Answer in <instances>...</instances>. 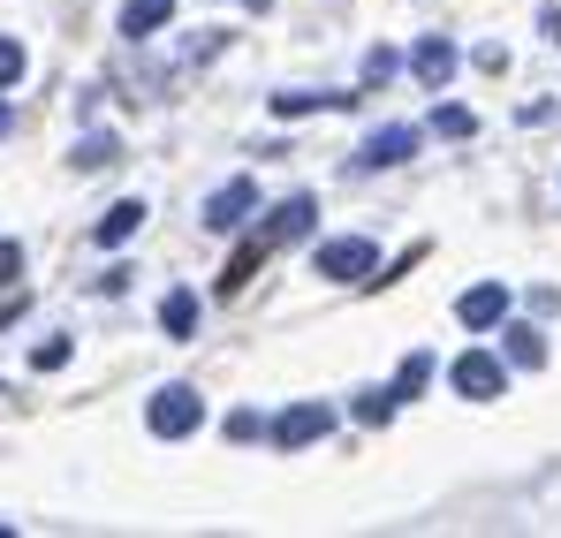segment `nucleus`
<instances>
[{
	"label": "nucleus",
	"mask_w": 561,
	"mask_h": 538,
	"mask_svg": "<svg viewBox=\"0 0 561 538\" xmlns=\"http://www.w3.org/2000/svg\"><path fill=\"white\" fill-rule=\"evenodd\" d=\"M456 61H463V54H456V38H448V31H425V38L410 46V69H417V84H425V91H448V84H456Z\"/></svg>",
	"instance_id": "5"
},
{
	"label": "nucleus",
	"mask_w": 561,
	"mask_h": 538,
	"mask_svg": "<svg viewBox=\"0 0 561 538\" xmlns=\"http://www.w3.org/2000/svg\"><path fill=\"white\" fill-rule=\"evenodd\" d=\"M23 304H31V296H23V281H0V327H8V319H23Z\"/></svg>",
	"instance_id": "21"
},
{
	"label": "nucleus",
	"mask_w": 561,
	"mask_h": 538,
	"mask_svg": "<svg viewBox=\"0 0 561 538\" xmlns=\"http://www.w3.org/2000/svg\"><path fill=\"white\" fill-rule=\"evenodd\" d=\"M410 152H417V129H410V122H394V129H373V137H365L357 168H365V175H373V168H402Z\"/></svg>",
	"instance_id": "8"
},
{
	"label": "nucleus",
	"mask_w": 561,
	"mask_h": 538,
	"mask_svg": "<svg viewBox=\"0 0 561 538\" xmlns=\"http://www.w3.org/2000/svg\"><path fill=\"white\" fill-rule=\"evenodd\" d=\"M394 417V387H373V394H357V425H387Z\"/></svg>",
	"instance_id": "17"
},
{
	"label": "nucleus",
	"mask_w": 561,
	"mask_h": 538,
	"mask_svg": "<svg viewBox=\"0 0 561 538\" xmlns=\"http://www.w3.org/2000/svg\"><path fill=\"white\" fill-rule=\"evenodd\" d=\"M456 319H463V327H478V334H485V327H501V319H508V288H501V281L463 288V296H456Z\"/></svg>",
	"instance_id": "9"
},
{
	"label": "nucleus",
	"mask_w": 561,
	"mask_h": 538,
	"mask_svg": "<svg viewBox=\"0 0 561 538\" xmlns=\"http://www.w3.org/2000/svg\"><path fill=\"white\" fill-rule=\"evenodd\" d=\"M69 160H77V175H92V168H114V160H122V145H114L106 129H92V137H84V145L69 152Z\"/></svg>",
	"instance_id": "14"
},
{
	"label": "nucleus",
	"mask_w": 561,
	"mask_h": 538,
	"mask_svg": "<svg viewBox=\"0 0 561 538\" xmlns=\"http://www.w3.org/2000/svg\"><path fill=\"white\" fill-rule=\"evenodd\" d=\"M15 273H23V251H15V243H0V281H15Z\"/></svg>",
	"instance_id": "24"
},
{
	"label": "nucleus",
	"mask_w": 561,
	"mask_h": 538,
	"mask_svg": "<svg viewBox=\"0 0 561 538\" xmlns=\"http://www.w3.org/2000/svg\"><path fill=\"white\" fill-rule=\"evenodd\" d=\"M137 228H145V197H122V205H114V213L99 220V243H106V251H122V243H129Z\"/></svg>",
	"instance_id": "10"
},
{
	"label": "nucleus",
	"mask_w": 561,
	"mask_h": 538,
	"mask_svg": "<svg viewBox=\"0 0 561 538\" xmlns=\"http://www.w3.org/2000/svg\"><path fill=\"white\" fill-rule=\"evenodd\" d=\"M31 364H38V371H61V364H69V342H61V334H54V342H38Z\"/></svg>",
	"instance_id": "20"
},
{
	"label": "nucleus",
	"mask_w": 561,
	"mask_h": 538,
	"mask_svg": "<svg viewBox=\"0 0 561 538\" xmlns=\"http://www.w3.org/2000/svg\"><path fill=\"white\" fill-rule=\"evenodd\" d=\"M448 379H456V394H463V402H493V394L508 387V364L493 357V350H463Z\"/></svg>",
	"instance_id": "4"
},
{
	"label": "nucleus",
	"mask_w": 561,
	"mask_h": 538,
	"mask_svg": "<svg viewBox=\"0 0 561 538\" xmlns=\"http://www.w3.org/2000/svg\"><path fill=\"white\" fill-rule=\"evenodd\" d=\"M387 77H394V46H373L365 54V84H387Z\"/></svg>",
	"instance_id": "19"
},
{
	"label": "nucleus",
	"mask_w": 561,
	"mask_h": 538,
	"mask_svg": "<svg viewBox=\"0 0 561 538\" xmlns=\"http://www.w3.org/2000/svg\"><path fill=\"white\" fill-rule=\"evenodd\" d=\"M145 425L160 433V440H183L205 425V402H197V387H160L152 394V410H145Z\"/></svg>",
	"instance_id": "2"
},
{
	"label": "nucleus",
	"mask_w": 561,
	"mask_h": 538,
	"mask_svg": "<svg viewBox=\"0 0 561 538\" xmlns=\"http://www.w3.org/2000/svg\"><path fill=\"white\" fill-rule=\"evenodd\" d=\"M357 91H274V114H319V106H350Z\"/></svg>",
	"instance_id": "13"
},
{
	"label": "nucleus",
	"mask_w": 561,
	"mask_h": 538,
	"mask_svg": "<svg viewBox=\"0 0 561 538\" xmlns=\"http://www.w3.org/2000/svg\"><path fill=\"white\" fill-rule=\"evenodd\" d=\"M0 137H8V99H0Z\"/></svg>",
	"instance_id": "26"
},
{
	"label": "nucleus",
	"mask_w": 561,
	"mask_h": 538,
	"mask_svg": "<svg viewBox=\"0 0 561 538\" xmlns=\"http://www.w3.org/2000/svg\"><path fill=\"white\" fill-rule=\"evenodd\" d=\"M251 205H259V182H251V175L220 182V190L205 197V228H220V236H228V228H243V220H251Z\"/></svg>",
	"instance_id": "7"
},
{
	"label": "nucleus",
	"mask_w": 561,
	"mask_h": 538,
	"mask_svg": "<svg viewBox=\"0 0 561 538\" xmlns=\"http://www.w3.org/2000/svg\"><path fill=\"white\" fill-rule=\"evenodd\" d=\"M433 129H440V137H470L478 114H470V106H433Z\"/></svg>",
	"instance_id": "18"
},
{
	"label": "nucleus",
	"mask_w": 561,
	"mask_h": 538,
	"mask_svg": "<svg viewBox=\"0 0 561 538\" xmlns=\"http://www.w3.org/2000/svg\"><path fill=\"white\" fill-rule=\"evenodd\" d=\"M539 31H547V38L561 46V8H547V15H539Z\"/></svg>",
	"instance_id": "25"
},
{
	"label": "nucleus",
	"mask_w": 561,
	"mask_h": 538,
	"mask_svg": "<svg viewBox=\"0 0 561 538\" xmlns=\"http://www.w3.org/2000/svg\"><path fill=\"white\" fill-rule=\"evenodd\" d=\"M266 433H274V448H311V440L334 433V410H327V402H296V410H280Z\"/></svg>",
	"instance_id": "6"
},
{
	"label": "nucleus",
	"mask_w": 561,
	"mask_h": 538,
	"mask_svg": "<svg viewBox=\"0 0 561 538\" xmlns=\"http://www.w3.org/2000/svg\"><path fill=\"white\" fill-rule=\"evenodd\" d=\"M168 15H175V0H122V31L129 38H152Z\"/></svg>",
	"instance_id": "11"
},
{
	"label": "nucleus",
	"mask_w": 561,
	"mask_h": 538,
	"mask_svg": "<svg viewBox=\"0 0 561 538\" xmlns=\"http://www.w3.org/2000/svg\"><path fill=\"white\" fill-rule=\"evenodd\" d=\"M379 251L365 243V236H334V243H319V259H311V273H327V281H373Z\"/></svg>",
	"instance_id": "3"
},
{
	"label": "nucleus",
	"mask_w": 561,
	"mask_h": 538,
	"mask_svg": "<svg viewBox=\"0 0 561 538\" xmlns=\"http://www.w3.org/2000/svg\"><path fill=\"white\" fill-rule=\"evenodd\" d=\"M425 379H433V357H425V350H410V357H402V371H394V402H402V394H417Z\"/></svg>",
	"instance_id": "15"
},
{
	"label": "nucleus",
	"mask_w": 561,
	"mask_h": 538,
	"mask_svg": "<svg viewBox=\"0 0 561 538\" xmlns=\"http://www.w3.org/2000/svg\"><path fill=\"white\" fill-rule=\"evenodd\" d=\"M508 364H547V342H539V327H508Z\"/></svg>",
	"instance_id": "16"
},
{
	"label": "nucleus",
	"mask_w": 561,
	"mask_h": 538,
	"mask_svg": "<svg viewBox=\"0 0 561 538\" xmlns=\"http://www.w3.org/2000/svg\"><path fill=\"white\" fill-rule=\"evenodd\" d=\"M259 433H266L259 410H236V417H228V440H259Z\"/></svg>",
	"instance_id": "23"
},
{
	"label": "nucleus",
	"mask_w": 561,
	"mask_h": 538,
	"mask_svg": "<svg viewBox=\"0 0 561 538\" xmlns=\"http://www.w3.org/2000/svg\"><path fill=\"white\" fill-rule=\"evenodd\" d=\"M311 228H319V205H311V197L296 190V197H280V205L266 213V220H259V228H251V236H259L266 251H288V243H304Z\"/></svg>",
	"instance_id": "1"
},
{
	"label": "nucleus",
	"mask_w": 561,
	"mask_h": 538,
	"mask_svg": "<svg viewBox=\"0 0 561 538\" xmlns=\"http://www.w3.org/2000/svg\"><path fill=\"white\" fill-rule=\"evenodd\" d=\"M15 77H23V46H15V38H0V91L15 84Z\"/></svg>",
	"instance_id": "22"
},
{
	"label": "nucleus",
	"mask_w": 561,
	"mask_h": 538,
	"mask_svg": "<svg viewBox=\"0 0 561 538\" xmlns=\"http://www.w3.org/2000/svg\"><path fill=\"white\" fill-rule=\"evenodd\" d=\"M160 327H168V342H190V327H197V296H190V288H168Z\"/></svg>",
	"instance_id": "12"
}]
</instances>
